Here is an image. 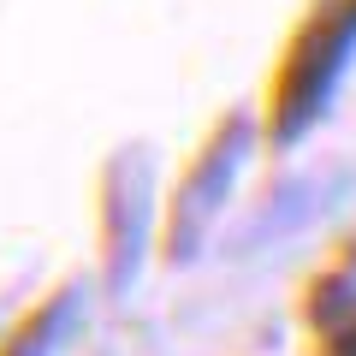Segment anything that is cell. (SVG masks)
<instances>
[{
  "mask_svg": "<svg viewBox=\"0 0 356 356\" xmlns=\"http://www.w3.org/2000/svg\"><path fill=\"white\" fill-rule=\"evenodd\" d=\"M143 238H149V161H143V149H125L107 161L102 178V250L113 291L131 285L143 261Z\"/></svg>",
  "mask_w": 356,
  "mask_h": 356,
  "instance_id": "3957f363",
  "label": "cell"
},
{
  "mask_svg": "<svg viewBox=\"0 0 356 356\" xmlns=\"http://www.w3.org/2000/svg\"><path fill=\"white\" fill-rule=\"evenodd\" d=\"M327 356H356V327H339V332H332Z\"/></svg>",
  "mask_w": 356,
  "mask_h": 356,
  "instance_id": "8992f818",
  "label": "cell"
},
{
  "mask_svg": "<svg viewBox=\"0 0 356 356\" xmlns=\"http://www.w3.org/2000/svg\"><path fill=\"white\" fill-rule=\"evenodd\" d=\"M309 321L327 332L350 327L356 321V280L350 273H327V280H315V291H309Z\"/></svg>",
  "mask_w": 356,
  "mask_h": 356,
  "instance_id": "5b68a950",
  "label": "cell"
},
{
  "mask_svg": "<svg viewBox=\"0 0 356 356\" xmlns=\"http://www.w3.org/2000/svg\"><path fill=\"white\" fill-rule=\"evenodd\" d=\"M356 48V0H315L309 18L291 30L285 60L273 72V95H267V131L280 143H297L332 102L339 72Z\"/></svg>",
  "mask_w": 356,
  "mask_h": 356,
  "instance_id": "6da1fadb",
  "label": "cell"
},
{
  "mask_svg": "<svg viewBox=\"0 0 356 356\" xmlns=\"http://www.w3.org/2000/svg\"><path fill=\"white\" fill-rule=\"evenodd\" d=\"M65 327H72V291L48 297V303L13 332V339L0 344V356H54V344L65 339Z\"/></svg>",
  "mask_w": 356,
  "mask_h": 356,
  "instance_id": "277c9868",
  "label": "cell"
},
{
  "mask_svg": "<svg viewBox=\"0 0 356 356\" xmlns=\"http://www.w3.org/2000/svg\"><path fill=\"white\" fill-rule=\"evenodd\" d=\"M243 149H250V119H226L214 125V137L196 149V161L184 166L172 191V208H166V261H191L208 243L220 208L232 196V178L243 166Z\"/></svg>",
  "mask_w": 356,
  "mask_h": 356,
  "instance_id": "7a4b0ae2",
  "label": "cell"
}]
</instances>
